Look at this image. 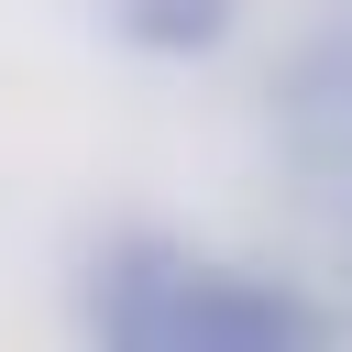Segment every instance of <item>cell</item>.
<instances>
[{"label": "cell", "instance_id": "2", "mask_svg": "<svg viewBox=\"0 0 352 352\" xmlns=\"http://www.w3.org/2000/svg\"><path fill=\"white\" fill-rule=\"evenodd\" d=\"M231 22H242V0H121V33L143 55H209Z\"/></svg>", "mask_w": 352, "mask_h": 352}, {"label": "cell", "instance_id": "1", "mask_svg": "<svg viewBox=\"0 0 352 352\" xmlns=\"http://www.w3.org/2000/svg\"><path fill=\"white\" fill-rule=\"evenodd\" d=\"M77 319L121 352H286V341H330V308L275 286V275H242L220 253H187V242H121L88 286H77Z\"/></svg>", "mask_w": 352, "mask_h": 352}]
</instances>
